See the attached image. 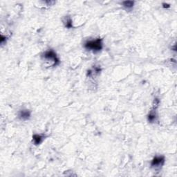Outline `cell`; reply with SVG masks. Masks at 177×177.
I'll use <instances>...</instances> for the list:
<instances>
[{
    "mask_svg": "<svg viewBox=\"0 0 177 177\" xmlns=\"http://www.w3.org/2000/svg\"><path fill=\"white\" fill-rule=\"evenodd\" d=\"M42 57L46 60L53 62V66H55L60 64L59 58H58V56L55 52L51 49L44 52Z\"/></svg>",
    "mask_w": 177,
    "mask_h": 177,
    "instance_id": "obj_2",
    "label": "cell"
},
{
    "mask_svg": "<svg viewBox=\"0 0 177 177\" xmlns=\"http://www.w3.org/2000/svg\"><path fill=\"white\" fill-rule=\"evenodd\" d=\"M44 138H45V136L42 134H33V140L35 145H38L42 142Z\"/></svg>",
    "mask_w": 177,
    "mask_h": 177,
    "instance_id": "obj_6",
    "label": "cell"
},
{
    "mask_svg": "<svg viewBox=\"0 0 177 177\" xmlns=\"http://www.w3.org/2000/svg\"><path fill=\"white\" fill-rule=\"evenodd\" d=\"M84 47L88 51H91L94 53H98V52L101 51L103 48L102 39L99 37L96 40H88L84 43Z\"/></svg>",
    "mask_w": 177,
    "mask_h": 177,
    "instance_id": "obj_1",
    "label": "cell"
},
{
    "mask_svg": "<svg viewBox=\"0 0 177 177\" xmlns=\"http://www.w3.org/2000/svg\"><path fill=\"white\" fill-rule=\"evenodd\" d=\"M160 103L159 100L158 98H156L154 100V104H153V108L150 111V112L149 113L148 116V121L150 122H153L156 120V108L158 106V104Z\"/></svg>",
    "mask_w": 177,
    "mask_h": 177,
    "instance_id": "obj_3",
    "label": "cell"
},
{
    "mask_svg": "<svg viewBox=\"0 0 177 177\" xmlns=\"http://www.w3.org/2000/svg\"><path fill=\"white\" fill-rule=\"evenodd\" d=\"M122 5L127 10H132L134 7V1H124L122 2Z\"/></svg>",
    "mask_w": 177,
    "mask_h": 177,
    "instance_id": "obj_8",
    "label": "cell"
},
{
    "mask_svg": "<svg viewBox=\"0 0 177 177\" xmlns=\"http://www.w3.org/2000/svg\"><path fill=\"white\" fill-rule=\"evenodd\" d=\"M165 163V157L163 156H155L151 162V166L154 169H159Z\"/></svg>",
    "mask_w": 177,
    "mask_h": 177,
    "instance_id": "obj_4",
    "label": "cell"
},
{
    "mask_svg": "<svg viewBox=\"0 0 177 177\" xmlns=\"http://www.w3.org/2000/svg\"><path fill=\"white\" fill-rule=\"evenodd\" d=\"M63 23L66 28L68 29H71L73 28V24H72V19L69 16H66L63 19Z\"/></svg>",
    "mask_w": 177,
    "mask_h": 177,
    "instance_id": "obj_7",
    "label": "cell"
},
{
    "mask_svg": "<svg viewBox=\"0 0 177 177\" xmlns=\"http://www.w3.org/2000/svg\"><path fill=\"white\" fill-rule=\"evenodd\" d=\"M163 5H164V6H163V7H164V8H165V7H166V8L170 7V5L168 4H165V3H164V4H163Z\"/></svg>",
    "mask_w": 177,
    "mask_h": 177,
    "instance_id": "obj_9",
    "label": "cell"
},
{
    "mask_svg": "<svg viewBox=\"0 0 177 177\" xmlns=\"http://www.w3.org/2000/svg\"><path fill=\"white\" fill-rule=\"evenodd\" d=\"M31 117V112L27 109L21 110L19 112V118L22 120H27Z\"/></svg>",
    "mask_w": 177,
    "mask_h": 177,
    "instance_id": "obj_5",
    "label": "cell"
}]
</instances>
